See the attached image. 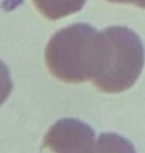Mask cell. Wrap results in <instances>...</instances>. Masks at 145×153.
Listing matches in <instances>:
<instances>
[{
    "label": "cell",
    "mask_w": 145,
    "mask_h": 153,
    "mask_svg": "<svg viewBox=\"0 0 145 153\" xmlns=\"http://www.w3.org/2000/svg\"><path fill=\"white\" fill-rule=\"evenodd\" d=\"M111 44L106 30L75 23L56 31L45 48V63L56 79L66 83L93 84L103 77L110 62Z\"/></svg>",
    "instance_id": "1"
},
{
    "label": "cell",
    "mask_w": 145,
    "mask_h": 153,
    "mask_svg": "<svg viewBox=\"0 0 145 153\" xmlns=\"http://www.w3.org/2000/svg\"><path fill=\"white\" fill-rule=\"evenodd\" d=\"M111 44L108 68L94 87L104 93H121L134 86L145 63L144 44L135 31L124 25L104 28Z\"/></svg>",
    "instance_id": "2"
},
{
    "label": "cell",
    "mask_w": 145,
    "mask_h": 153,
    "mask_svg": "<svg viewBox=\"0 0 145 153\" xmlns=\"http://www.w3.org/2000/svg\"><path fill=\"white\" fill-rule=\"evenodd\" d=\"M44 146L54 153H99L93 128L75 118L56 121L44 136Z\"/></svg>",
    "instance_id": "3"
},
{
    "label": "cell",
    "mask_w": 145,
    "mask_h": 153,
    "mask_svg": "<svg viewBox=\"0 0 145 153\" xmlns=\"http://www.w3.org/2000/svg\"><path fill=\"white\" fill-rule=\"evenodd\" d=\"M37 10L48 20H59L83 9L86 0H33Z\"/></svg>",
    "instance_id": "4"
},
{
    "label": "cell",
    "mask_w": 145,
    "mask_h": 153,
    "mask_svg": "<svg viewBox=\"0 0 145 153\" xmlns=\"http://www.w3.org/2000/svg\"><path fill=\"white\" fill-rule=\"evenodd\" d=\"M99 153H137L134 145L114 132H104L97 139Z\"/></svg>",
    "instance_id": "5"
},
{
    "label": "cell",
    "mask_w": 145,
    "mask_h": 153,
    "mask_svg": "<svg viewBox=\"0 0 145 153\" xmlns=\"http://www.w3.org/2000/svg\"><path fill=\"white\" fill-rule=\"evenodd\" d=\"M13 90V80L10 76V70L3 60L0 59V105L9 98Z\"/></svg>",
    "instance_id": "6"
},
{
    "label": "cell",
    "mask_w": 145,
    "mask_h": 153,
    "mask_svg": "<svg viewBox=\"0 0 145 153\" xmlns=\"http://www.w3.org/2000/svg\"><path fill=\"white\" fill-rule=\"evenodd\" d=\"M107 1H111V3H126V4H135L138 7H141L142 1L144 0H107Z\"/></svg>",
    "instance_id": "7"
},
{
    "label": "cell",
    "mask_w": 145,
    "mask_h": 153,
    "mask_svg": "<svg viewBox=\"0 0 145 153\" xmlns=\"http://www.w3.org/2000/svg\"><path fill=\"white\" fill-rule=\"evenodd\" d=\"M141 9H145V0L142 1V4H141Z\"/></svg>",
    "instance_id": "8"
}]
</instances>
